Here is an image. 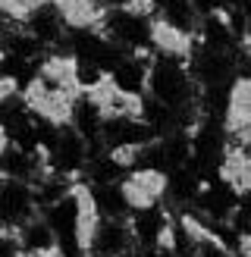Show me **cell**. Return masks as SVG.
<instances>
[{
    "instance_id": "cell-1",
    "label": "cell",
    "mask_w": 251,
    "mask_h": 257,
    "mask_svg": "<svg viewBox=\"0 0 251 257\" xmlns=\"http://www.w3.org/2000/svg\"><path fill=\"white\" fill-rule=\"evenodd\" d=\"M82 257H138V241L132 232V216H100L85 238Z\"/></svg>"
},
{
    "instance_id": "cell-9",
    "label": "cell",
    "mask_w": 251,
    "mask_h": 257,
    "mask_svg": "<svg viewBox=\"0 0 251 257\" xmlns=\"http://www.w3.org/2000/svg\"><path fill=\"white\" fill-rule=\"evenodd\" d=\"M242 60L251 63V29H248V35L242 38Z\"/></svg>"
},
{
    "instance_id": "cell-11",
    "label": "cell",
    "mask_w": 251,
    "mask_h": 257,
    "mask_svg": "<svg viewBox=\"0 0 251 257\" xmlns=\"http://www.w3.org/2000/svg\"><path fill=\"white\" fill-rule=\"evenodd\" d=\"M19 257H25V254H19Z\"/></svg>"
},
{
    "instance_id": "cell-8",
    "label": "cell",
    "mask_w": 251,
    "mask_h": 257,
    "mask_svg": "<svg viewBox=\"0 0 251 257\" xmlns=\"http://www.w3.org/2000/svg\"><path fill=\"white\" fill-rule=\"evenodd\" d=\"M22 248H19V238L13 232H0V257H19Z\"/></svg>"
},
{
    "instance_id": "cell-7",
    "label": "cell",
    "mask_w": 251,
    "mask_h": 257,
    "mask_svg": "<svg viewBox=\"0 0 251 257\" xmlns=\"http://www.w3.org/2000/svg\"><path fill=\"white\" fill-rule=\"evenodd\" d=\"M192 4H195L201 19H204V16H220V13L229 10V0H192Z\"/></svg>"
},
{
    "instance_id": "cell-6",
    "label": "cell",
    "mask_w": 251,
    "mask_h": 257,
    "mask_svg": "<svg viewBox=\"0 0 251 257\" xmlns=\"http://www.w3.org/2000/svg\"><path fill=\"white\" fill-rule=\"evenodd\" d=\"M41 0H0V16L7 22H22Z\"/></svg>"
},
{
    "instance_id": "cell-3",
    "label": "cell",
    "mask_w": 251,
    "mask_h": 257,
    "mask_svg": "<svg viewBox=\"0 0 251 257\" xmlns=\"http://www.w3.org/2000/svg\"><path fill=\"white\" fill-rule=\"evenodd\" d=\"M119 188H122V198H126L129 213L160 207V204H163V191H167V173H157V170H129L119 179Z\"/></svg>"
},
{
    "instance_id": "cell-4",
    "label": "cell",
    "mask_w": 251,
    "mask_h": 257,
    "mask_svg": "<svg viewBox=\"0 0 251 257\" xmlns=\"http://www.w3.org/2000/svg\"><path fill=\"white\" fill-rule=\"evenodd\" d=\"M151 19L198 41L201 16H198V10H195L192 0H154V7H151Z\"/></svg>"
},
{
    "instance_id": "cell-5",
    "label": "cell",
    "mask_w": 251,
    "mask_h": 257,
    "mask_svg": "<svg viewBox=\"0 0 251 257\" xmlns=\"http://www.w3.org/2000/svg\"><path fill=\"white\" fill-rule=\"evenodd\" d=\"M19 248L25 257H63L60 235L54 232V226L44 220V213H38L35 220H29L19 229Z\"/></svg>"
},
{
    "instance_id": "cell-10",
    "label": "cell",
    "mask_w": 251,
    "mask_h": 257,
    "mask_svg": "<svg viewBox=\"0 0 251 257\" xmlns=\"http://www.w3.org/2000/svg\"><path fill=\"white\" fill-rule=\"evenodd\" d=\"M91 4L100 10V13H104V10H110V7H119L122 4V0H91Z\"/></svg>"
},
{
    "instance_id": "cell-2",
    "label": "cell",
    "mask_w": 251,
    "mask_h": 257,
    "mask_svg": "<svg viewBox=\"0 0 251 257\" xmlns=\"http://www.w3.org/2000/svg\"><path fill=\"white\" fill-rule=\"evenodd\" d=\"M38 213H41V207H38L35 185L13 176H0V232L19 235V229L29 220H35Z\"/></svg>"
}]
</instances>
